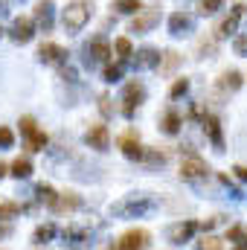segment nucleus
I'll list each match as a JSON object with an SVG mask.
<instances>
[{
    "mask_svg": "<svg viewBox=\"0 0 247 250\" xmlns=\"http://www.w3.org/2000/svg\"><path fill=\"white\" fill-rule=\"evenodd\" d=\"M154 209H157V198H151V195H131V198H123V201H117L111 207V215H117V218H143V215H148Z\"/></svg>",
    "mask_w": 247,
    "mask_h": 250,
    "instance_id": "nucleus-1",
    "label": "nucleus"
},
{
    "mask_svg": "<svg viewBox=\"0 0 247 250\" xmlns=\"http://www.w3.org/2000/svg\"><path fill=\"white\" fill-rule=\"evenodd\" d=\"M90 18H93V3H87V0H73V3H67V9H64V15H62L64 32H67V35L82 32Z\"/></svg>",
    "mask_w": 247,
    "mask_h": 250,
    "instance_id": "nucleus-2",
    "label": "nucleus"
},
{
    "mask_svg": "<svg viewBox=\"0 0 247 250\" xmlns=\"http://www.w3.org/2000/svg\"><path fill=\"white\" fill-rule=\"evenodd\" d=\"M120 102H123V114L131 120V117L137 114V108L145 102V84H143V82H128V84L123 87Z\"/></svg>",
    "mask_w": 247,
    "mask_h": 250,
    "instance_id": "nucleus-3",
    "label": "nucleus"
},
{
    "mask_svg": "<svg viewBox=\"0 0 247 250\" xmlns=\"http://www.w3.org/2000/svg\"><path fill=\"white\" fill-rule=\"evenodd\" d=\"M21 134H23L29 151H44L47 148V134L38 128V123L32 117H21Z\"/></svg>",
    "mask_w": 247,
    "mask_h": 250,
    "instance_id": "nucleus-4",
    "label": "nucleus"
},
{
    "mask_svg": "<svg viewBox=\"0 0 247 250\" xmlns=\"http://www.w3.org/2000/svg\"><path fill=\"white\" fill-rule=\"evenodd\" d=\"M181 178H184L186 184H201V181H206L209 178V166L201 160V157H186L184 163H181Z\"/></svg>",
    "mask_w": 247,
    "mask_h": 250,
    "instance_id": "nucleus-5",
    "label": "nucleus"
},
{
    "mask_svg": "<svg viewBox=\"0 0 247 250\" xmlns=\"http://www.w3.org/2000/svg\"><path fill=\"white\" fill-rule=\"evenodd\" d=\"M157 23H160V9H157V6H148V9H140V12H137V18L131 21V32L143 35V32L154 29Z\"/></svg>",
    "mask_w": 247,
    "mask_h": 250,
    "instance_id": "nucleus-6",
    "label": "nucleus"
},
{
    "mask_svg": "<svg viewBox=\"0 0 247 250\" xmlns=\"http://www.w3.org/2000/svg\"><path fill=\"white\" fill-rule=\"evenodd\" d=\"M151 245V236H148V230H128V233H123V239L117 242V248L114 250H145Z\"/></svg>",
    "mask_w": 247,
    "mask_h": 250,
    "instance_id": "nucleus-7",
    "label": "nucleus"
},
{
    "mask_svg": "<svg viewBox=\"0 0 247 250\" xmlns=\"http://www.w3.org/2000/svg\"><path fill=\"white\" fill-rule=\"evenodd\" d=\"M111 59V47H108V41L105 38H96V41H90L87 47H84V64L93 70L96 64L108 62Z\"/></svg>",
    "mask_w": 247,
    "mask_h": 250,
    "instance_id": "nucleus-8",
    "label": "nucleus"
},
{
    "mask_svg": "<svg viewBox=\"0 0 247 250\" xmlns=\"http://www.w3.org/2000/svg\"><path fill=\"white\" fill-rule=\"evenodd\" d=\"M84 143L93 148V151H108V146H111V134H108V125L96 123L87 128V134H84Z\"/></svg>",
    "mask_w": 247,
    "mask_h": 250,
    "instance_id": "nucleus-9",
    "label": "nucleus"
},
{
    "mask_svg": "<svg viewBox=\"0 0 247 250\" xmlns=\"http://www.w3.org/2000/svg\"><path fill=\"white\" fill-rule=\"evenodd\" d=\"M35 38V21L32 18H15L12 21V41L15 44H29Z\"/></svg>",
    "mask_w": 247,
    "mask_h": 250,
    "instance_id": "nucleus-10",
    "label": "nucleus"
},
{
    "mask_svg": "<svg viewBox=\"0 0 247 250\" xmlns=\"http://www.w3.org/2000/svg\"><path fill=\"white\" fill-rule=\"evenodd\" d=\"M35 23H38V29H44V32H50V29L56 26V3H53V0H41V3L35 6Z\"/></svg>",
    "mask_w": 247,
    "mask_h": 250,
    "instance_id": "nucleus-11",
    "label": "nucleus"
},
{
    "mask_svg": "<svg viewBox=\"0 0 247 250\" xmlns=\"http://www.w3.org/2000/svg\"><path fill=\"white\" fill-rule=\"evenodd\" d=\"M245 9H247L245 3H236V6H233V12H230V15H227V18L218 23L215 35H218V38H227V35H233V32L239 29V21L245 18Z\"/></svg>",
    "mask_w": 247,
    "mask_h": 250,
    "instance_id": "nucleus-12",
    "label": "nucleus"
},
{
    "mask_svg": "<svg viewBox=\"0 0 247 250\" xmlns=\"http://www.w3.org/2000/svg\"><path fill=\"white\" fill-rule=\"evenodd\" d=\"M195 29V18L189 15V12H175L172 18H169V32L175 35V38H184Z\"/></svg>",
    "mask_w": 247,
    "mask_h": 250,
    "instance_id": "nucleus-13",
    "label": "nucleus"
},
{
    "mask_svg": "<svg viewBox=\"0 0 247 250\" xmlns=\"http://www.w3.org/2000/svg\"><path fill=\"white\" fill-rule=\"evenodd\" d=\"M134 67L137 70H154V67H160V62H163V56L154 50V47H143V50H137L134 53Z\"/></svg>",
    "mask_w": 247,
    "mask_h": 250,
    "instance_id": "nucleus-14",
    "label": "nucleus"
},
{
    "mask_svg": "<svg viewBox=\"0 0 247 250\" xmlns=\"http://www.w3.org/2000/svg\"><path fill=\"white\" fill-rule=\"evenodd\" d=\"M195 230H198L195 221H178V224L169 227V242L172 245H184V242H189L195 236Z\"/></svg>",
    "mask_w": 247,
    "mask_h": 250,
    "instance_id": "nucleus-15",
    "label": "nucleus"
},
{
    "mask_svg": "<svg viewBox=\"0 0 247 250\" xmlns=\"http://www.w3.org/2000/svg\"><path fill=\"white\" fill-rule=\"evenodd\" d=\"M64 59H67V50L64 47H59V44H41L38 47V62L41 64H62Z\"/></svg>",
    "mask_w": 247,
    "mask_h": 250,
    "instance_id": "nucleus-16",
    "label": "nucleus"
},
{
    "mask_svg": "<svg viewBox=\"0 0 247 250\" xmlns=\"http://www.w3.org/2000/svg\"><path fill=\"white\" fill-rule=\"evenodd\" d=\"M204 131H206V137L212 140L215 151H224V134H221V123H218V117L206 114V117H204Z\"/></svg>",
    "mask_w": 247,
    "mask_h": 250,
    "instance_id": "nucleus-17",
    "label": "nucleus"
},
{
    "mask_svg": "<svg viewBox=\"0 0 247 250\" xmlns=\"http://www.w3.org/2000/svg\"><path fill=\"white\" fill-rule=\"evenodd\" d=\"M120 148H123V154L128 160H143V154H145V148L140 146V140L134 134H123L120 137Z\"/></svg>",
    "mask_w": 247,
    "mask_h": 250,
    "instance_id": "nucleus-18",
    "label": "nucleus"
},
{
    "mask_svg": "<svg viewBox=\"0 0 247 250\" xmlns=\"http://www.w3.org/2000/svg\"><path fill=\"white\" fill-rule=\"evenodd\" d=\"M62 236H64V245H70V248H79V245H90V233H87L84 227H67Z\"/></svg>",
    "mask_w": 247,
    "mask_h": 250,
    "instance_id": "nucleus-19",
    "label": "nucleus"
},
{
    "mask_svg": "<svg viewBox=\"0 0 247 250\" xmlns=\"http://www.w3.org/2000/svg\"><path fill=\"white\" fill-rule=\"evenodd\" d=\"M242 87V73L239 70H227V73H221V79H218V90H239Z\"/></svg>",
    "mask_w": 247,
    "mask_h": 250,
    "instance_id": "nucleus-20",
    "label": "nucleus"
},
{
    "mask_svg": "<svg viewBox=\"0 0 247 250\" xmlns=\"http://www.w3.org/2000/svg\"><path fill=\"white\" fill-rule=\"evenodd\" d=\"M79 207H82V198L76 192H64V195H59V201H56V209L59 212H73Z\"/></svg>",
    "mask_w": 247,
    "mask_h": 250,
    "instance_id": "nucleus-21",
    "label": "nucleus"
},
{
    "mask_svg": "<svg viewBox=\"0 0 247 250\" xmlns=\"http://www.w3.org/2000/svg\"><path fill=\"white\" fill-rule=\"evenodd\" d=\"M181 123H184V120H181V114H178V111H166V117H163V131H166V134H169V137H175V134H178V131H181Z\"/></svg>",
    "mask_w": 247,
    "mask_h": 250,
    "instance_id": "nucleus-22",
    "label": "nucleus"
},
{
    "mask_svg": "<svg viewBox=\"0 0 247 250\" xmlns=\"http://www.w3.org/2000/svg\"><path fill=\"white\" fill-rule=\"evenodd\" d=\"M12 175H15L18 181H26V178L32 175V163H29V157H18V160L12 163Z\"/></svg>",
    "mask_w": 247,
    "mask_h": 250,
    "instance_id": "nucleus-23",
    "label": "nucleus"
},
{
    "mask_svg": "<svg viewBox=\"0 0 247 250\" xmlns=\"http://www.w3.org/2000/svg\"><path fill=\"white\" fill-rule=\"evenodd\" d=\"M35 192H38V201H41V204H47V207H53V209H56V201H59V192H56V189L50 187V184H41V187L35 189Z\"/></svg>",
    "mask_w": 247,
    "mask_h": 250,
    "instance_id": "nucleus-24",
    "label": "nucleus"
},
{
    "mask_svg": "<svg viewBox=\"0 0 247 250\" xmlns=\"http://www.w3.org/2000/svg\"><path fill=\"white\" fill-rule=\"evenodd\" d=\"M53 236H56V224H41V227L35 230L32 242H35V245H47V242H53Z\"/></svg>",
    "mask_w": 247,
    "mask_h": 250,
    "instance_id": "nucleus-25",
    "label": "nucleus"
},
{
    "mask_svg": "<svg viewBox=\"0 0 247 250\" xmlns=\"http://www.w3.org/2000/svg\"><path fill=\"white\" fill-rule=\"evenodd\" d=\"M114 9H117L120 15H137V12L143 9V3H140V0H114Z\"/></svg>",
    "mask_w": 247,
    "mask_h": 250,
    "instance_id": "nucleus-26",
    "label": "nucleus"
},
{
    "mask_svg": "<svg viewBox=\"0 0 247 250\" xmlns=\"http://www.w3.org/2000/svg\"><path fill=\"white\" fill-rule=\"evenodd\" d=\"M21 204H12V201H0V218H12V215H21Z\"/></svg>",
    "mask_w": 247,
    "mask_h": 250,
    "instance_id": "nucleus-27",
    "label": "nucleus"
},
{
    "mask_svg": "<svg viewBox=\"0 0 247 250\" xmlns=\"http://www.w3.org/2000/svg\"><path fill=\"white\" fill-rule=\"evenodd\" d=\"M114 47H117V53H120V59H123V62H128V59L134 56V47H131V41H128V38H117V44H114Z\"/></svg>",
    "mask_w": 247,
    "mask_h": 250,
    "instance_id": "nucleus-28",
    "label": "nucleus"
},
{
    "mask_svg": "<svg viewBox=\"0 0 247 250\" xmlns=\"http://www.w3.org/2000/svg\"><path fill=\"white\" fill-rule=\"evenodd\" d=\"M198 250H224V245H221L218 236H204V239L198 242Z\"/></svg>",
    "mask_w": 247,
    "mask_h": 250,
    "instance_id": "nucleus-29",
    "label": "nucleus"
},
{
    "mask_svg": "<svg viewBox=\"0 0 247 250\" xmlns=\"http://www.w3.org/2000/svg\"><path fill=\"white\" fill-rule=\"evenodd\" d=\"M221 6H224V0H201V3H198L201 15H215Z\"/></svg>",
    "mask_w": 247,
    "mask_h": 250,
    "instance_id": "nucleus-30",
    "label": "nucleus"
},
{
    "mask_svg": "<svg viewBox=\"0 0 247 250\" xmlns=\"http://www.w3.org/2000/svg\"><path fill=\"white\" fill-rule=\"evenodd\" d=\"M120 79H123V62L120 64H108V67H105V82L114 84V82H120Z\"/></svg>",
    "mask_w": 247,
    "mask_h": 250,
    "instance_id": "nucleus-31",
    "label": "nucleus"
},
{
    "mask_svg": "<svg viewBox=\"0 0 247 250\" xmlns=\"http://www.w3.org/2000/svg\"><path fill=\"white\" fill-rule=\"evenodd\" d=\"M186 90H189V79H178V82L172 84V90H169V96H172V99H181V96H184Z\"/></svg>",
    "mask_w": 247,
    "mask_h": 250,
    "instance_id": "nucleus-32",
    "label": "nucleus"
},
{
    "mask_svg": "<svg viewBox=\"0 0 247 250\" xmlns=\"http://www.w3.org/2000/svg\"><path fill=\"white\" fill-rule=\"evenodd\" d=\"M12 143H15V134H12V128L0 125V148H12Z\"/></svg>",
    "mask_w": 247,
    "mask_h": 250,
    "instance_id": "nucleus-33",
    "label": "nucleus"
},
{
    "mask_svg": "<svg viewBox=\"0 0 247 250\" xmlns=\"http://www.w3.org/2000/svg\"><path fill=\"white\" fill-rule=\"evenodd\" d=\"M233 50H236V56H247V35H239L233 41Z\"/></svg>",
    "mask_w": 247,
    "mask_h": 250,
    "instance_id": "nucleus-34",
    "label": "nucleus"
},
{
    "mask_svg": "<svg viewBox=\"0 0 247 250\" xmlns=\"http://www.w3.org/2000/svg\"><path fill=\"white\" fill-rule=\"evenodd\" d=\"M143 160H148V163H166V154L163 151H145Z\"/></svg>",
    "mask_w": 247,
    "mask_h": 250,
    "instance_id": "nucleus-35",
    "label": "nucleus"
},
{
    "mask_svg": "<svg viewBox=\"0 0 247 250\" xmlns=\"http://www.w3.org/2000/svg\"><path fill=\"white\" fill-rule=\"evenodd\" d=\"M99 111H102L105 117H111V96H105V93L99 96Z\"/></svg>",
    "mask_w": 247,
    "mask_h": 250,
    "instance_id": "nucleus-36",
    "label": "nucleus"
},
{
    "mask_svg": "<svg viewBox=\"0 0 247 250\" xmlns=\"http://www.w3.org/2000/svg\"><path fill=\"white\" fill-rule=\"evenodd\" d=\"M227 236H230L233 242H245V239H247V236H245V230H242V227H230V230H227Z\"/></svg>",
    "mask_w": 247,
    "mask_h": 250,
    "instance_id": "nucleus-37",
    "label": "nucleus"
},
{
    "mask_svg": "<svg viewBox=\"0 0 247 250\" xmlns=\"http://www.w3.org/2000/svg\"><path fill=\"white\" fill-rule=\"evenodd\" d=\"M62 79L73 84V82H76V70H73V67H64V70H62Z\"/></svg>",
    "mask_w": 247,
    "mask_h": 250,
    "instance_id": "nucleus-38",
    "label": "nucleus"
},
{
    "mask_svg": "<svg viewBox=\"0 0 247 250\" xmlns=\"http://www.w3.org/2000/svg\"><path fill=\"white\" fill-rule=\"evenodd\" d=\"M233 172H236V178H239V181H245V184H247V166H236Z\"/></svg>",
    "mask_w": 247,
    "mask_h": 250,
    "instance_id": "nucleus-39",
    "label": "nucleus"
},
{
    "mask_svg": "<svg viewBox=\"0 0 247 250\" xmlns=\"http://www.w3.org/2000/svg\"><path fill=\"white\" fill-rule=\"evenodd\" d=\"M178 64V53H166V67H175Z\"/></svg>",
    "mask_w": 247,
    "mask_h": 250,
    "instance_id": "nucleus-40",
    "label": "nucleus"
},
{
    "mask_svg": "<svg viewBox=\"0 0 247 250\" xmlns=\"http://www.w3.org/2000/svg\"><path fill=\"white\" fill-rule=\"evenodd\" d=\"M3 175H6V166H3V163H0V178H3Z\"/></svg>",
    "mask_w": 247,
    "mask_h": 250,
    "instance_id": "nucleus-41",
    "label": "nucleus"
},
{
    "mask_svg": "<svg viewBox=\"0 0 247 250\" xmlns=\"http://www.w3.org/2000/svg\"><path fill=\"white\" fill-rule=\"evenodd\" d=\"M9 233V227H0V236H6Z\"/></svg>",
    "mask_w": 247,
    "mask_h": 250,
    "instance_id": "nucleus-42",
    "label": "nucleus"
},
{
    "mask_svg": "<svg viewBox=\"0 0 247 250\" xmlns=\"http://www.w3.org/2000/svg\"><path fill=\"white\" fill-rule=\"evenodd\" d=\"M236 250H247V248H245V245H242V248H236Z\"/></svg>",
    "mask_w": 247,
    "mask_h": 250,
    "instance_id": "nucleus-43",
    "label": "nucleus"
},
{
    "mask_svg": "<svg viewBox=\"0 0 247 250\" xmlns=\"http://www.w3.org/2000/svg\"><path fill=\"white\" fill-rule=\"evenodd\" d=\"M108 250H114V248H108Z\"/></svg>",
    "mask_w": 247,
    "mask_h": 250,
    "instance_id": "nucleus-44",
    "label": "nucleus"
}]
</instances>
